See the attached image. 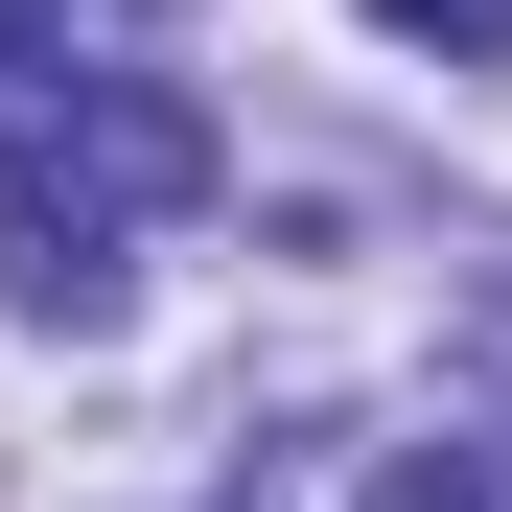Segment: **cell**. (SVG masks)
<instances>
[{
    "mask_svg": "<svg viewBox=\"0 0 512 512\" xmlns=\"http://www.w3.org/2000/svg\"><path fill=\"white\" fill-rule=\"evenodd\" d=\"M187 187H210V117L163 94V70H70V94H0V280H24L47 326H94Z\"/></svg>",
    "mask_w": 512,
    "mask_h": 512,
    "instance_id": "obj_1",
    "label": "cell"
},
{
    "mask_svg": "<svg viewBox=\"0 0 512 512\" xmlns=\"http://www.w3.org/2000/svg\"><path fill=\"white\" fill-rule=\"evenodd\" d=\"M373 512H512V419H466V443H396Z\"/></svg>",
    "mask_w": 512,
    "mask_h": 512,
    "instance_id": "obj_2",
    "label": "cell"
},
{
    "mask_svg": "<svg viewBox=\"0 0 512 512\" xmlns=\"http://www.w3.org/2000/svg\"><path fill=\"white\" fill-rule=\"evenodd\" d=\"M94 24H117V0H0V94H47V70L94 47Z\"/></svg>",
    "mask_w": 512,
    "mask_h": 512,
    "instance_id": "obj_3",
    "label": "cell"
},
{
    "mask_svg": "<svg viewBox=\"0 0 512 512\" xmlns=\"http://www.w3.org/2000/svg\"><path fill=\"white\" fill-rule=\"evenodd\" d=\"M373 24H396V47H466V70H489V47H512V0H373Z\"/></svg>",
    "mask_w": 512,
    "mask_h": 512,
    "instance_id": "obj_4",
    "label": "cell"
}]
</instances>
